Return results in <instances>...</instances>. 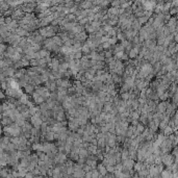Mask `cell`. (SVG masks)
<instances>
[{"mask_svg": "<svg viewBox=\"0 0 178 178\" xmlns=\"http://www.w3.org/2000/svg\"><path fill=\"white\" fill-rule=\"evenodd\" d=\"M174 157H173V155H169V154H166L164 155V157L161 158V160L164 161V164L165 165H167L168 167H171L172 165H173V161H174Z\"/></svg>", "mask_w": 178, "mask_h": 178, "instance_id": "6da1fadb", "label": "cell"}, {"mask_svg": "<svg viewBox=\"0 0 178 178\" xmlns=\"http://www.w3.org/2000/svg\"><path fill=\"white\" fill-rule=\"evenodd\" d=\"M32 123L34 126H40L41 124H42V120H41V118L39 117V115H34L32 117Z\"/></svg>", "mask_w": 178, "mask_h": 178, "instance_id": "7a4b0ae2", "label": "cell"}, {"mask_svg": "<svg viewBox=\"0 0 178 178\" xmlns=\"http://www.w3.org/2000/svg\"><path fill=\"white\" fill-rule=\"evenodd\" d=\"M99 172L100 175H106V173H107V170H106V167L105 166H103V164L99 165L98 166V170H97Z\"/></svg>", "mask_w": 178, "mask_h": 178, "instance_id": "3957f363", "label": "cell"}, {"mask_svg": "<svg viewBox=\"0 0 178 178\" xmlns=\"http://www.w3.org/2000/svg\"><path fill=\"white\" fill-rule=\"evenodd\" d=\"M166 108H167V103L166 102H161L159 103V104L157 105V109H158V112H164L166 111Z\"/></svg>", "mask_w": 178, "mask_h": 178, "instance_id": "277c9868", "label": "cell"}, {"mask_svg": "<svg viewBox=\"0 0 178 178\" xmlns=\"http://www.w3.org/2000/svg\"><path fill=\"white\" fill-rule=\"evenodd\" d=\"M58 66H59V62H58V59L57 58H53L52 61H51V67L53 70H56V69L58 68Z\"/></svg>", "mask_w": 178, "mask_h": 178, "instance_id": "5b68a950", "label": "cell"}, {"mask_svg": "<svg viewBox=\"0 0 178 178\" xmlns=\"http://www.w3.org/2000/svg\"><path fill=\"white\" fill-rule=\"evenodd\" d=\"M37 54H39V57H42V58H46L47 56H49V53L46 50H41Z\"/></svg>", "mask_w": 178, "mask_h": 178, "instance_id": "8992f818", "label": "cell"}, {"mask_svg": "<svg viewBox=\"0 0 178 178\" xmlns=\"http://www.w3.org/2000/svg\"><path fill=\"white\" fill-rule=\"evenodd\" d=\"M86 165L90 166L92 169H95V167H96V161L93 160V159H87V160H86Z\"/></svg>", "mask_w": 178, "mask_h": 178, "instance_id": "52a82bcc", "label": "cell"}, {"mask_svg": "<svg viewBox=\"0 0 178 178\" xmlns=\"http://www.w3.org/2000/svg\"><path fill=\"white\" fill-rule=\"evenodd\" d=\"M81 52H83V53H90L91 52V48L86 44V45H83L82 47H81Z\"/></svg>", "mask_w": 178, "mask_h": 178, "instance_id": "ba28073f", "label": "cell"}, {"mask_svg": "<svg viewBox=\"0 0 178 178\" xmlns=\"http://www.w3.org/2000/svg\"><path fill=\"white\" fill-rule=\"evenodd\" d=\"M86 40V34L84 33H78L77 34V41H83Z\"/></svg>", "mask_w": 178, "mask_h": 178, "instance_id": "9c48e42d", "label": "cell"}, {"mask_svg": "<svg viewBox=\"0 0 178 178\" xmlns=\"http://www.w3.org/2000/svg\"><path fill=\"white\" fill-rule=\"evenodd\" d=\"M105 56H106V57H111V54H110V52H106V54H105Z\"/></svg>", "mask_w": 178, "mask_h": 178, "instance_id": "30bf717a", "label": "cell"}]
</instances>
